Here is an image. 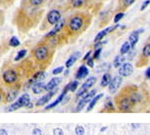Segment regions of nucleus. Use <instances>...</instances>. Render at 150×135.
I'll list each match as a JSON object with an SVG mask.
<instances>
[{"label": "nucleus", "instance_id": "f257e3e1", "mask_svg": "<svg viewBox=\"0 0 150 135\" xmlns=\"http://www.w3.org/2000/svg\"><path fill=\"white\" fill-rule=\"evenodd\" d=\"M85 19L86 17L82 13H77L72 15L69 18L68 23L66 25L67 31L70 34H75V33L80 32L84 28V25H85Z\"/></svg>", "mask_w": 150, "mask_h": 135}, {"label": "nucleus", "instance_id": "f03ea898", "mask_svg": "<svg viewBox=\"0 0 150 135\" xmlns=\"http://www.w3.org/2000/svg\"><path fill=\"white\" fill-rule=\"evenodd\" d=\"M50 56H51V54H50L49 46L46 44H39L33 51V57L38 63L41 64L49 61Z\"/></svg>", "mask_w": 150, "mask_h": 135}, {"label": "nucleus", "instance_id": "7ed1b4c3", "mask_svg": "<svg viewBox=\"0 0 150 135\" xmlns=\"http://www.w3.org/2000/svg\"><path fill=\"white\" fill-rule=\"evenodd\" d=\"M116 104H117V107L120 111L122 112H129L132 110L134 104L132 103V101L130 100L129 96L126 92H121L118 95L117 99H116Z\"/></svg>", "mask_w": 150, "mask_h": 135}, {"label": "nucleus", "instance_id": "20e7f679", "mask_svg": "<svg viewBox=\"0 0 150 135\" xmlns=\"http://www.w3.org/2000/svg\"><path fill=\"white\" fill-rule=\"evenodd\" d=\"M4 83L6 85H13L18 80V73L15 69H8V70L4 71L3 75H2Z\"/></svg>", "mask_w": 150, "mask_h": 135}, {"label": "nucleus", "instance_id": "39448f33", "mask_svg": "<svg viewBox=\"0 0 150 135\" xmlns=\"http://www.w3.org/2000/svg\"><path fill=\"white\" fill-rule=\"evenodd\" d=\"M95 95H96V89H93L92 91H90V92L87 93L86 95H84L83 97H82V99L79 101L78 104H77V106H76V111L80 112L81 110L86 106V104H89V102L93 99Z\"/></svg>", "mask_w": 150, "mask_h": 135}, {"label": "nucleus", "instance_id": "423d86ee", "mask_svg": "<svg viewBox=\"0 0 150 135\" xmlns=\"http://www.w3.org/2000/svg\"><path fill=\"white\" fill-rule=\"evenodd\" d=\"M46 18H47L48 23H49L50 25H55V24H57L61 20V13H60V11H58L57 9H52V10H50L48 12Z\"/></svg>", "mask_w": 150, "mask_h": 135}, {"label": "nucleus", "instance_id": "0eeeda50", "mask_svg": "<svg viewBox=\"0 0 150 135\" xmlns=\"http://www.w3.org/2000/svg\"><path fill=\"white\" fill-rule=\"evenodd\" d=\"M129 89V88H128ZM127 94H128V96H129V98H130V100L132 101V103L134 105H136V104H138V103H140L142 101V98H143V96H142V94L138 92V91L136 90V89H129V90H127V88H126V91H125Z\"/></svg>", "mask_w": 150, "mask_h": 135}, {"label": "nucleus", "instance_id": "6e6552de", "mask_svg": "<svg viewBox=\"0 0 150 135\" xmlns=\"http://www.w3.org/2000/svg\"><path fill=\"white\" fill-rule=\"evenodd\" d=\"M133 72V66L131 63H123L121 66L119 67V70H118V73L121 77H128L132 74Z\"/></svg>", "mask_w": 150, "mask_h": 135}, {"label": "nucleus", "instance_id": "1a4fd4ad", "mask_svg": "<svg viewBox=\"0 0 150 135\" xmlns=\"http://www.w3.org/2000/svg\"><path fill=\"white\" fill-rule=\"evenodd\" d=\"M122 83V77L121 76H115L114 78H112V80H111V82L109 84V86H108V89H109V92L111 94H114L116 93V91L118 90V88L120 87V85H121Z\"/></svg>", "mask_w": 150, "mask_h": 135}, {"label": "nucleus", "instance_id": "9d476101", "mask_svg": "<svg viewBox=\"0 0 150 135\" xmlns=\"http://www.w3.org/2000/svg\"><path fill=\"white\" fill-rule=\"evenodd\" d=\"M118 27H119V24H116V25H114V26H110V27L105 28L104 30L100 31V32H99L98 34L95 36V38H94V42L97 43L99 41H102V39H103L104 37H105L106 35L108 34V33H110V32H112V31H114L115 29H117Z\"/></svg>", "mask_w": 150, "mask_h": 135}, {"label": "nucleus", "instance_id": "9b49d317", "mask_svg": "<svg viewBox=\"0 0 150 135\" xmlns=\"http://www.w3.org/2000/svg\"><path fill=\"white\" fill-rule=\"evenodd\" d=\"M56 89H54V90H52V91H49L47 94H45L44 96H42L41 98H39V99L37 100V102H36V106H43V105H45L46 103L49 102V100L51 99V98L54 96V94L56 93Z\"/></svg>", "mask_w": 150, "mask_h": 135}, {"label": "nucleus", "instance_id": "f8f14e48", "mask_svg": "<svg viewBox=\"0 0 150 135\" xmlns=\"http://www.w3.org/2000/svg\"><path fill=\"white\" fill-rule=\"evenodd\" d=\"M144 31V29H138V30H135L130 34L129 36V43L131 45V48H134L135 45L137 44L139 40V34H141L142 32Z\"/></svg>", "mask_w": 150, "mask_h": 135}, {"label": "nucleus", "instance_id": "ddd939ff", "mask_svg": "<svg viewBox=\"0 0 150 135\" xmlns=\"http://www.w3.org/2000/svg\"><path fill=\"white\" fill-rule=\"evenodd\" d=\"M63 27H64V20H60L57 24H55V25H54V28H53V29H52L51 31H50L49 33H47L45 37H46V38L54 37V36L56 35L57 33H59L60 31L62 30V28H63Z\"/></svg>", "mask_w": 150, "mask_h": 135}, {"label": "nucleus", "instance_id": "4468645a", "mask_svg": "<svg viewBox=\"0 0 150 135\" xmlns=\"http://www.w3.org/2000/svg\"><path fill=\"white\" fill-rule=\"evenodd\" d=\"M61 82V79L59 78V77H54V78H52L51 80L48 82L46 85H45V91H52L54 90V89H56V87L60 84Z\"/></svg>", "mask_w": 150, "mask_h": 135}, {"label": "nucleus", "instance_id": "2eb2a0df", "mask_svg": "<svg viewBox=\"0 0 150 135\" xmlns=\"http://www.w3.org/2000/svg\"><path fill=\"white\" fill-rule=\"evenodd\" d=\"M80 55H81V53L79 52V51H77V52H75L73 53V54H71L70 56L68 57V59H67V61L65 62V66L67 67V68H69V67H71L72 65H73L75 62L77 61V59L80 57Z\"/></svg>", "mask_w": 150, "mask_h": 135}, {"label": "nucleus", "instance_id": "dca6fc26", "mask_svg": "<svg viewBox=\"0 0 150 135\" xmlns=\"http://www.w3.org/2000/svg\"><path fill=\"white\" fill-rule=\"evenodd\" d=\"M88 73H89L88 68H87L85 65H81V66L78 68V70H77L75 77H76L77 79H83L88 75Z\"/></svg>", "mask_w": 150, "mask_h": 135}, {"label": "nucleus", "instance_id": "f3484780", "mask_svg": "<svg viewBox=\"0 0 150 135\" xmlns=\"http://www.w3.org/2000/svg\"><path fill=\"white\" fill-rule=\"evenodd\" d=\"M103 97V93H100V94H97V95H95L94 96V98L92 100L90 101V102H89V104H88V106H87V110L86 111L87 112H89V111H91V110L93 109L94 108V106L96 105V103L98 102L99 100L101 99V98Z\"/></svg>", "mask_w": 150, "mask_h": 135}, {"label": "nucleus", "instance_id": "a211bd4d", "mask_svg": "<svg viewBox=\"0 0 150 135\" xmlns=\"http://www.w3.org/2000/svg\"><path fill=\"white\" fill-rule=\"evenodd\" d=\"M45 85H46V84H44L43 82H36L34 85L32 86L33 93H35V94L41 93L43 90H45Z\"/></svg>", "mask_w": 150, "mask_h": 135}, {"label": "nucleus", "instance_id": "6ab92c4d", "mask_svg": "<svg viewBox=\"0 0 150 135\" xmlns=\"http://www.w3.org/2000/svg\"><path fill=\"white\" fill-rule=\"evenodd\" d=\"M111 80H112V78H111V75L109 73L103 74L102 78H101V81H100V85L102 86V87H107V86H109Z\"/></svg>", "mask_w": 150, "mask_h": 135}, {"label": "nucleus", "instance_id": "aec40b11", "mask_svg": "<svg viewBox=\"0 0 150 135\" xmlns=\"http://www.w3.org/2000/svg\"><path fill=\"white\" fill-rule=\"evenodd\" d=\"M136 0H119V9L125 10L129 6H131Z\"/></svg>", "mask_w": 150, "mask_h": 135}, {"label": "nucleus", "instance_id": "412c9836", "mask_svg": "<svg viewBox=\"0 0 150 135\" xmlns=\"http://www.w3.org/2000/svg\"><path fill=\"white\" fill-rule=\"evenodd\" d=\"M96 77H94V76H92V77H89L88 79H86V81L84 82L83 84H82V87L83 88H85V89H87L88 90L89 88H91L92 86L94 85V84L96 83Z\"/></svg>", "mask_w": 150, "mask_h": 135}, {"label": "nucleus", "instance_id": "4be33fe9", "mask_svg": "<svg viewBox=\"0 0 150 135\" xmlns=\"http://www.w3.org/2000/svg\"><path fill=\"white\" fill-rule=\"evenodd\" d=\"M125 61V57L124 55H117V56L114 58V61H113V66L115 67V68H119L121 65L124 63Z\"/></svg>", "mask_w": 150, "mask_h": 135}, {"label": "nucleus", "instance_id": "5701e85b", "mask_svg": "<svg viewBox=\"0 0 150 135\" xmlns=\"http://www.w3.org/2000/svg\"><path fill=\"white\" fill-rule=\"evenodd\" d=\"M17 94H18L17 90H14V89L10 90L8 93L6 94V98H5L6 102H12V101H13L16 97H17Z\"/></svg>", "mask_w": 150, "mask_h": 135}, {"label": "nucleus", "instance_id": "b1692460", "mask_svg": "<svg viewBox=\"0 0 150 135\" xmlns=\"http://www.w3.org/2000/svg\"><path fill=\"white\" fill-rule=\"evenodd\" d=\"M45 76H46V74H45L44 71H38V72H36L34 75H33L32 79L35 81V83L40 82V81H42L43 79L45 78Z\"/></svg>", "mask_w": 150, "mask_h": 135}, {"label": "nucleus", "instance_id": "393cba45", "mask_svg": "<svg viewBox=\"0 0 150 135\" xmlns=\"http://www.w3.org/2000/svg\"><path fill=\"white\" fill-rule=\"evenodd\" d=\"M104 108H105L107 111H115V107H114V104H113L112 100H111V98L108 97L107 99H106L105 103H104Z\"/></svg>", "mask_w": 150, "mask_h": 135}, {"label": "nucleus", "instance_id": "a878e982", "mask_svg": "<svg viewBox=\"0 0 150 135\" xmlns=\"http://www.w3.org/2000/svg\"><path fill=\"white\" fill-rule=\"evenodd\" d=\"M18 101L21 103L22 107H26V105L30 103V96H29L28 94H23V95L18 99Z\"/></svg>", "mask_w": 150, "mask_h": 135}, {"label": "nucleus", "instance_id": "bb28decb", "mask_svg": "<svg viewBox=\"0 0 150 135\" xmlns=\"http://www.w3.org/2000/svg\"><path fill=\"white\" fill-rule=\"evenodd\" d=\"M130 49H131V45H130L129 41L124 42V43L122 44L121 48H120V54H121V55L127 54V53L130 51Z\"/></svg>", "mask_w": 150, "mask_h": 135}, {"label": "nucleus", "instance_id": "cd10ccee", "mask_svg": "<svg viewBox=\"0 0 150 135\" xmlns=\"http://www.w3.org/2000/svg\"><path fill=\"white\" fill-rule=\"evenodd\" d=\"M142 58L149 59L150 58V42L147 43L142 49Z\"/></svg>", "mask_w": 150, "mask_h": 135}, {"label": "nucleus", "instance_id": "c85d7f7f", "mask_svg": "<svg viewBox=\"0 0 150 135\" xmlns=\"http://www.w3.org/2000/svg\"><path fill=\"white\" fill-rule=\"evenodd\" d=\"M86 0H70V4L73 8H80L85 4Z\"/></svg>", "mask_w": 150, "mask_h": 135}, {"label": "nucleus", "instance_id": "c756f323", "mask_svg": "<svg viewBox=\"0 0 150 135\" xmlns=\"http://www.w3.org/2000/svg\"><path fill=\"white\" fill-rule=\"evenodd\" d=\"M22 107V105H21V103L19 102V101L17 100L16 102H14V103H12V104L9 106L8 108H7V110L6 111L7 112H11V111H15V110H17L19 109V108H21Z\"/></svg>", "mask_w": 150, "mask_h": 135}, {"label": "nucleus", "instance_id": "7c9ffc66", "mask_svg": "<svg viewBox=\"0 0 150 135\" xmlns=\"http://www.w3.org/2000/svg\"><path fill=\"white\" fill-rule=\"evenodd\" d=\"M9 45L12 47H17L20 45V41H19V39L17 37H15V36H13V37L10 39V41H9Z\"/></svg>", "mask_w": 150, "mask_h": 135}, {"label": "nucleus", "instance_id": "2f4dec72", "mask_svg": "<svg viewBox=\"0 0 150 135\" xmlns=\"http://www.w3.org/2000/svg\"><path fill=\"white\" fill-rule=\"evenodd\" d=\"M26 53H27V50L26 49H22V50H20L18 53H17V55H16V57L14 58V60L15 61H19L20 59H22L24 56L26 55Z\"/></svg>", "mask_w": 150, "mask_h": 135}, {"label": "nucleus", "instance_id": "473e14b6", "mask_svg": "<svg viewBox=\"0 0 150 135\" xmlns=\"http://www.w3.org/2000/svg\"><path fill=\"white\" fill-rule=\"evenodd\" d=\"M78 81L75 80V81H72V82L69 83V91H71V92H74V91H76V89L78 88Z\"/></svg>", "mask_w": 150, "mask_h": 135}, {"label": "nucleus", "instance_id": "72a5a7b5", "mask_svg": "<svg viewBox=\"0 0 150 135\" xmlns=\"http://www.w3.org/2000/svg\"><path fill=\"white\" fill-rule=\"evenodd\" d=\"M84 133H85V129H84L83 126L78 125V126L75 127V134L76 135H84Z\"/></svg>", "mask_w": 150, "mask_h": 135}, {"label": "nucleus", "instance_id": "f704fd0d", "mask_svg": "<svg viewBox=\"0 0 150 135\" xmlns=\"http://www.w3.org/2000/svg\"><path fill=\"white\" fill-rule=\"evenodd\" d=\"M87 94V89L85 88H83L81 86L80 89H79L78 91H77V93H76V95H77V97H83L84 95H86Z\"/></svg>", "mask_w": 150, "mask_h": 135}, {"label": "nucleus", "instance_id": "c9c22d12", "mask_svg": "<svg viewBox=\"0 0 150 135\" xmlns=\"http://www.w3.org/2000/svg\"><path fill=\"white\" fill-rule=\"evenodd\" d=\"M123 17H124V13H123V12H119V13H117L114 17V23H118Z\"/></svg>", "mask_w": 150, "mask_h": 135}, {"label": "nucleus", "instance_id": "e433bc0d", "mask_svg": "<svg viewBox=\"0 0 150 135\" xmlns=\"http://www.w3.org/2000/svg\"><path fill=\"white\" fill-rule=\"evenodd\" d=\"M101 51H102V48H101V47L96 48V50H95V51H94V53H93V58H94V59H98L99 57H100Z\"/></svg>", "mask_w": 150, "mask_h": 135}, {"label": "nucleus", "instance_id": "4c0bfd02", "mask_svg": "<svg viewBox=\"0 0 150 135\" xmlns=\"http://www.w3.org/2000/svg\"><path fill=\"white\" fill-rule=\"evenodd\" d=\"M43 1H44V0H29V3L32 6H38V5H40V4H42Z\"/></svg>", "mask_w": 150, "mask_h": 135}, {"label": "nucleus", "instance_id": "58836bf2", "mask_svg": "<svg viewBox=\"0 0 150 135\" xmlns=\"http://www.w3.org/2000/svg\"><path fill=\"white\" fill-rule=\"evenodd\" d=\"M53 135H64V132L63 130L61 128H54L53 129Z\"/></svg>", "mask_w": 150, "mask_h": 135}, {"label": "nucleus", "instance_id": "ea45409f", "mask_svg": "<svg viewBox=\"0 0 150 135\" xmlns=\"http://www.w3.org/2000/svg\"><path fill=\"white\" fill-rule=\"evenodd\" d=\"M63 69H64V67L63 66H60V67H57V68H55L54 70L52 71V73L54 74V75H57V74H59V73H61L62 71H63Z\"/></svg>", "mask_w": 150, "mask_h": 135}, {"label": "nucleus", "instance_id": "a19ab883", "mask_svg": "<svg viewBox=\"0 0 150 135\" xmlns=\"http://www.w3.org/2000/svg\"><path fill=\"white\" fill-rule=\"evenodd\" d=\"M150 4V0H145V1L142 3V5H141V8H140V10L141 11H143L144 9H146V7L148 6Z\"/></svg>", "mask_w": 150, "mask_h": 135}, {"label": "nucleus", "instance_id": "79ce46f5", "mask_svg": "<svg viewBox=\"0 0 150 135\" xmlns=\"http://www.w3.org/2000/svg\"><path fill=\"white\" fill-rule=\"evenodd\" d=\"M32 135H42V131L39 128H34L32 130Z\"/></svg>", "mask_w": 150, "mask_h": 135}, {"label": "nucleus", "instance_id": "37998d69", "mask_svg": "<svg viewBox=\"0 0 150 135\" xmlns=\"http://www.w3.org/2000/svg\"><path fill=\"white\" fill-rule=\"evenodd\" d=\"M87 65L89 67H93L94 66V58L93 57H90L88 60H87Z\"/></svg>", "mask_w": 150, "mask_h": 135}, {"label": "nucleus", "instance_id": "c03bdc74", "mask_svg": "<svg viewBox=\"0 0 150 135\" xmlns=\"http://www.w3.org/2000/svg\"><path fill=\"white\" fill-rule=\"evenodd\" d=\"M90 55H91V51H88L85 54V56L83 57V61H87L89 58H90Z\"/></svg>", "mask_w": 150, "mask_h": 135}, {"label": "nucleus", "instance_id": "a18cd8bd", "mask_svg": "<svg viewBox=\"0 0 150 135\" xmlns=\"http://www.w3.org/2000/svg\"><path fill=\"white\" fill-rule=\"evenodd\" d=\"M145 76H146L147 79H150V67H148V69L145 72Z\"/></svg>", "mask_w": 150, "mask_h": 135}, {"label": "nucleus", "instance_id": "49530a36", "mask_svg": "<svg viewBox=\"0 0 150 135\" xmlns=\"http://www.w3.org/2000/svg\"><path fill=\"white\" fill-rule=\"evenodd\" d=\"M0 135H8L5 129H0Z\"/></svg>", "mask_w": 150, "mask_h": 135}, {"label": "nucleus", "instance_id": "de8ad7c7", "mask_svg": "<svg viewBox=\"0 0 150 135\" xmlns=\"http://www.w3.org/2000/svg\"><path fill=\"white\" fill-rule=\"evenodd\" d=\"M107 128H108L107 126H104V127H102V128L100 129V131L101 132H104V131H106V130H107Z\"/></svg>", "mask_w": 150, "mask_h": 135}, {"label": "nucleus", "instance_id": "09e8293b", "mask_svg": "<svg viewBox=\"0 0 150 135\" xmlns=\"http://www.w3.org/2000/svg\"><path fill=\"white\" fill-rule=\"evenodd\" d=\"M26 107H27V108H32L33 107V104H32V103H29V104H27V105H26Z\"/></svg>", "mask_w": 150, "mask_h": 135}, {"label": "nucleus", "instance_id": "8fccbe9b", "mask_svg": "<svg viewBox=\"0 0 150 135\" xmlns=\"http://www.w3.org/2000/svg\"><path fill=\"white\" fill-rule=\"evenodd\" d=\"M131 126L133 127V128H137V127L139 126V124H131Z\"/></svg>", "mask_w": 150, "mask_h": 135}, {"label": "nucleus", "instance_id": "3c124183", "mask_svg": "<svg viewBox=\"0 0 150 135\" xmlns=\"http://www.w3.org/2000/svg\"><path fill=\"white\" fill-rule=\"evenodd\" d=\"M1 100H2V92L0 91V102H1Z\"/></svg>", "mask_w": 150, "mask_h": 135}, {"label": "nucleus", "instance_id": "603ef678", "mask_svg": "<svg viewBox=\"0 0 150 135\" xmlns=\"http://www.w3.org/2000/svg\"><path fill=\"white\" fill-rule=\"evenodd\" d=\"M68 73H69V70H66V71H65V75H67Z\"/></svg>", "mask_w": 150, "mask_h": 135}, {"label": "nucleus", "instance_id": "864d4df0", "mask_svg": "<svg viewBox=\"0 0 150 135\" xmlns=\"http://www.w3.org/2000/svg\"><path fill=\"white\" fill-rule=\"evenodd\" d=\"M149 80H150V79H149Z\"/></svg>", "mask_w": 150, "mask_h": 135}]
</instances>
